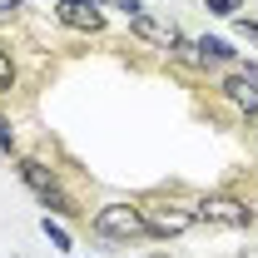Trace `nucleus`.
<instances>
[{
	"instance_id": "f257e3e1",
	"label": "nucleus",
	"mask_w": 258,
	"mask_h": 258,
	"mask_svg": "<svg viewBox=\"0 0 258 258\" xmlns=\"http://www.w3.org/2000/svg\"><path fill=\"white\" fill-rule=\"evenodd\" d=\"M20 179L40 194V204H45V209H55V214H64V219H70V214H80V209H75V199L55 184V174H50L40 159H20Z\"/></svg>"
},
{
	"instance_id": "f03ea898",
	"label": "nucleus",
	"mask_w": 258,
	"mask_h": 258,
	"mask_svg": "<svg viewBox=\"0 0 258 258\" xmlns=\"http://www.w3.org/2000/svg\"><path fill=\"white\" fill-rule=\"evenodd\" d=\"M144 214L134 209V204H104L95 214V233H104V238H139L144 233Z\"/></svg>"
},
{
	"instance_id": "7ed1b4c3",
	"label": "nucleus",
	"mask_w": 258,
	"mask_h": 258,
	"mask_svg": "<svg viewBox=\"0 0 258 258\" xmlns=\"http://www.w3.org/2000/svg\"><path fill=\"white\" fill-rule=\"evenodd\" d=\"M194 219H204V224H224V228H243V224H248V209H243L238 199H228V194H214V199L199 204Z\"/></svg>"
},
{
	"instance_id": "20e7f679",
	"label": "nucleus",
	"mask_w": 258,
	"mask_h": 258,
	"mask_svg": "<svg viewBox=\"0 0 258 258\" xmlns=\"http://www.w3.org/2000/svg\"><path fill=\"white\" fill-rule=\"evenodd\" d=\"M60 20L75 25V30H99V25H104V15H99L95 0H60Z\"/></svg>"
},
{
	"instance_id": "39448f33",
	"label": "nucleus",
	"mask_w": 258,
	"mask_h": 258,
	"mask_svg": "<svg viewBox=\"0 0 258 258\" xmlns=\"http://www.w3.org/2000/svg\"><path fill=\"white\" fill-rule=\"evenodd\" d=\"M224 95L233 99L238 109L253 114V109H258V80H253V75H228V80H224Z\"/></svg>"
},
{
	"instance_id": "423d86ee",
	"label": "nucleus",
	"mask_w": 258,
	"mask_h": 258,
	"mask_svg": "<svg viewBox=\"0 0 258 258\" xmlns=\"http://www.w3.org/2000/svg\"><path fill=\"white\" fill-rule=\"evenodd\" d=\"M144 224L154 228V233H184V228L194 224V214H184V209H149Z\"/></svg>"
},
{
	"instance_id": "0eeeda50",
	"label": "nucleus",
	"mask_w": 258,
	"mask_h": 258,
	"mask_svg": "<svg viewBox=\"0 0 258 258\" xmlns=\"http://www.w3.org/2000/svg\"><path fill=\"white\" fill-rule=\"evenodd\" d=\"M194 60H199V64H224V60H233V50H228L224 40H214V35H204V40L194 45Z\"/></svg>"
},
{
	"instance_id": "6e6552de",
	"label": "nucleus",
	"mask_w": 258,
	"mask_h": 258,
	"mask_svg": "<svg viewBox=\"0 0 258 258\" xmlns=\"http://www.w3.org/2000/svg\"><path fill=\"white\" fill-rule=\"evenodd\" d=\"M10 85H15V64H10V55H5V50H0V95H5Z\"/></svg>"
},
{
	"instance_id": "1a4fd4ad",
	"label": "nucleus",
	"mask_w": 258,
	"mask_h": 258,
	"mask_svg": "<svg viewBox=\"0 0 258 258\" xmlns=\"http://www.w3.org/2000/svg\"><path fill=\"white\" fill-rule=\"evenodd\" d=\"M45 233H50V243H55V248H70V233H64V228H55L50 219H45Z\"/></svg>"
},
{
	"instance_id": "9d476101",
	"label": "nucleus",
	"mask_w": 258,
	"mask_h": 258,
	"mask_svg": "<svg viewBox=\"0 0 258 258\" xmlns=\"http://www.w3.org/2000/svg\"><path fill=\"white\" fill-rule=\"evenodd\" d=\"M209 10H214V15H233V10H238V0H209Z\"/></svg>"
},
{
	"instance_id": "9b49d317",
	"label": "nucleus",
	"mask_w": 258,
	"mask_h": 258,
	"mask_svg": "<svg viewBox=\"0 0 258 258\" xmlns=\"http://www.w3.org/2000/svg\"><path fill=\"white\" fill-rule=\"evenodd\" d=\"M0 149H10V124L0 119Z\"/></svg>"
}]
</instances>
